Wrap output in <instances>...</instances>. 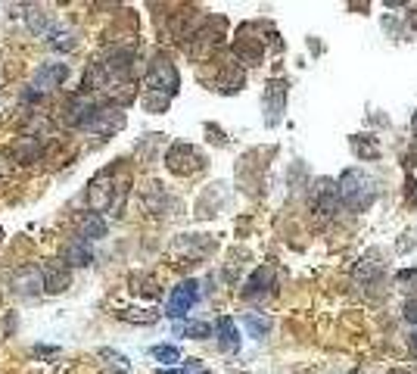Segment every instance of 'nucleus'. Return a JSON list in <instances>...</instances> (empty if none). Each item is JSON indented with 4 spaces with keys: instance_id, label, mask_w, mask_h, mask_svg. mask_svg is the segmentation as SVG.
<instances>
[{
    "instance_id": "obj_1",
    "label": "nucleus",
    "mask_w": 417,
    "mask_h": 374,
    "mask_svg": "<svg viewBox=\"0 0 417 374\" xmlns=\"http://www.w3.org/2000/svg\"><path fill=\"white\" fill-rule=\"evenodd\" d=\"M336 187H340V200L352 212L371 209V203L377 200V181L365 169H346L340 175V181H336Z\"/></svg>"
},
{
    "instance_id": "obj_2",
    "label": "nucleus",
    "mask_w": 417,
    "mask_h": 374,
    "mask_svg": "<svg viewBox=\"0 0 417 374\" xmlns=\"http://www.w3.org/2000/svg\"><path fill=\"white\" fill-rule=\"evenodd\" d=\"M144 84H146V91H150V94H159V97H174L178 88H181L178 69H174V66L168 63L165 57H156L150 63V69H146Z\"/></svg>"
},
{
    "instance_id": "obj_3",
    "label": "nucleus",
    "mask_w": 417,
    "mask_h": 374,
    "mask_svg": "<svg viewBox=\"0 0 417 374\" xmlns=\"http://www.w3.org/2000/svg\"><path fill=\"white\" fill-rule=\"evenodd\" d=\"M197 299H199V287H197V280H181V284L172 290V297H168L165 315H168V318H181V315H187V312H190L193 306H197Z\"/></svg>"
},
{
    "instance_id": "obj_4",
    "label": "nucleus",
    "mask_w": 417,
    "mask_h": 374,
    "mask_svg": "<svg viewBox=\"0 0 417 374\" xmlns=\"http://www.w3.org/2000/svg\"><path fill=\"white\" fill-rule=\"evenodd\" d=\"M165 163H168V169H172L174 175H193V172L203 165V156H199L190 144H172Z\"/></svg>"
},
{
    "instance_id": "obj_5",
    "label": "nucleus",
    "mask_w": 417,
    "mask_h": 374,
    "mask_svg": "<svg viewBox=\"0 0 417 374\" xmlns=\"http://www.w3.org/2000/svg\"><path fill=\"white\" fill-rule=\"evenodd\" d=\"M312 206H314V212H321L324 218L336 216V209H340V187L333 181H327V178H321L318 187L312 190Z\"/></svg>"
},
{
    "instance_id": "obj_6",
    "label": "nucleus",
    "mask_w": 417,
    "mask_h": 374,
    "mask_svg": "<svg viewBox=\"0 0 417 374\" xmlns=\"http://www.w3.org/2000/svg\"><path fill=\"white\" fill-rule=\"evenodd\" d=\"M66 75H69V66H66V63H44L41 69L35 72V82H31V88L53 91V88H59V84L66 82Z\"/></svg>"
},
{
    "instance_id": "obj_7",
    "label": "nucleus",
    "mask_w": 417,
    "mask_h": 374,
    "mask_svg": "<svg viewBox=\"0 0 417 374\" xmlns=\"http://www.w3.org/2000/svg\"><path fill=\"white\" fill-rule=\"evenodd\" d=\"M10 287L16 293H38L44 287V269H35V265H25V269L13 271Z\"/></svg>"
},
{
    "instance_id": "obj_8",
    "label": "nucleus",
    "mask_w": 417,
    "mask_h": 374,
    "mask_svg": "<svg viewBox=\"0 0 417 374\" xmlns=\"http://www.w3.org/2000/svg\"><path fill=\"white\" fill-rule=\"evenodd\" d=\"M271 287H274V271L268 269V265H261V269H255V271H252V278L246 280L243 297L250 299V303H255V299L268 297V293H271Z\"/></svg>"
},
{
    "instance_id": "obj_9",
    "label": "nucleus",
    "mask_w": 417,
    "mask_h": 374,
    "mask_svg": "<svg viewBox=\"0 0 417 374\" xmlns=\"http://www.w3.org/2000/svg\"><path fill=\"white\" fill-rule=\"evenodd\" d=\"M287 106V84L284 82H271L265 88V112H268V125L280 122V112Z\"/></svg>"
},
{
    "instance_id": "obj_10",
    "label": "nucleus",
    "mask_w": 417,
    "mask_h": 374,
    "mask_svg": "<svg viewBox=\"0 0 417 374\" xmlns=\"http://www.w3.org/2000/svg\"><path fill=\"white\" fill-rule=\"evenodd\" d=\"M63 262L69 265V269H87V265L93 262V253H91V246H87V240H84V237L69 240V246H66V256H63Z\"/></svg>"
},
{
    "instance_id": "obj_11",
    "label": "nucleus",
    "mask_w": 417,
    "mask_h": 374,
    "mask_svg": "<svg viewBox=\"0 0 417 374\" xmlns=\"http://www.w3.org/2000/svg\"><path fill=\"white\" fill-rule=\"evenodd\" d=\"M69 280H72V275H69V265H59V262H50L44 269V290H50V293H63L66 287H69Z\"/></svg>"
},
{
    "instance_id": "obj_12",
    "label": "nucleus",
    "mask_w": 417,
    "mask_h": 374,
    "mask_svg": "<svg viewBox=\"0 0 417 374\" xmlns=\"http://www.w3.org/2000/svg\"><path fill=\"white\" fill-rule=\"evenodd\" d=\"M215 334H218V346L225 352H237L240 350V331H237V324H234V318H218Z\"/></svg>"
},
{
    "instance_id": "obj_13",
    "label": "nucleus",
    "mask_w": 417,
    "mask_h": 374,
    "mask_svg": "<svg viewBox=\"0 0 417 374\" xmlns=\"http://www.w3.org/2000/svg\"><path fill=\"white\" fill-rule=\"evenodd\" d=\"M13 156H16L19 163H35V159L41 156V144H38L35 137H22L13 147Z\"/></svg>"
},
{
    "instance_id": "obj_14",
    "label": "nucleus",
    "mask_w": 417,
    "mask_h": 374,
    "mask_svg": "<svg viewBox=\"0 0 417 374\" xmlns=\"http://www.w3.org/2000/svg\"><path fill=\"white\" fill-rule=\"evenodd\" d=\"M103 234H106V222L97 216V212L84 216V222H82V234H78V237H84V240H100Z\"/></svg>"
},
{
    "instance_id": "obj_15",
    "label": "nucleus",
    "mask_w": 417,
    "mask_h": 374,
    "mask_svg": "<svg viewBox=\"0 0 417 374\" xmlns=\"http://www.w3.org/2000/svg\"><path fill=\"white\" fill-rule=\"evenodd\" d=\"M174 334L190 337V340H206V337H212V327L206 322H184V324H174Z\"/></svg>"
},
{
    "instance_id": "obj_16",
    "label": "nucleus",
    "mask_w": 417,
    "mask_h": 374,
    "mask_svg": "<svg viewBox=\"0 0 417 374\" xmlns=\"http://www.w3.org/2000/svg\"><path fill=\"white\" fill-rule=\"evenodd\" d=\"M153 359L156 362H162V365H178L181 362V350L178 346H168V343H159V346H153Z\"/></svg>"
},
{
    "instance_id": "obj_17",
    "label": "nucleus",
    "mask_w": 417,
    "mask_h": 374,
    "mask_svg": "<svg viewBox=\"0 0 417 374\" xmlns=\"http://www.w3.org/2000/svg\"><path fill=\"white\" fill-rule=\"evenodd\" d=\"M243 324L250 327V334H252L255 340H259V337H265V334L271 331V318H265V315H252V312L243 318Z\"/></svg>"
},
{
    "instance_id": "obj_18",
    "label": "nucleus",
    "mask_w": 417,
    "mask_h": 374,
    "mask_svg": "<svg viewBox=\"0 0 417 374\" xmlns=\"http://www.w3.org/2000/svg\"><path fill=\"white\" fill-rule=\"evenodd\" d=\"M100 359H106V362L112 365V371H116V374H128V371H131L128 359H125V356H119L116 350H100Z\"/></svg>"
},
{
    "instance_id": "obj_19",
    "label": "nucleus",
    "mask_w": 417,
    "mask_h": 374,
    "mask_svg": "<svg viewBox=\"0 0 417 374\" xmlns=\"http://www.w3.org/2000/svg\"><path fill=\"white\" fill-rule=\"evenodd\" d=\"M50 47L53 50H72V47H75V38H72V31H66V29L50 31Z\"/></svg>"
},
{
    "instance_id": "obj_20",
    "label": "nucleus",
    "mask_w": 417,
    "mask_h": 374,
    "mask_svg": "<svg viewBox=\"0 0 417 374\" xmlns=\"http://www.w3.org/2000/svg\"><path fill=\"white\" fill-rule=\"evenodd\" d=\"M395 284H399L402 290H417V269H402L399 275H395Z\"/></svg>"
},
{
    "instance_id": "obj_21",
    "label": "nucleus",
    "mask_w": 417,
    "mask_h": 374,
    "mask_svg": "<svg viewBox=\"0 0 417 374\" xmlns=\"http://www.w3.org/2000/svg\"><path fill=\"white\" fill-rule=\"evenodd\" d=\"M119 318H125V322H137V324H153L156 322V312H150V315H144V312H119Z\"/></svg>"
},
{
    "instance_id": "obj_22",
    "label": "nucleus",
    "mask_w": 417,
    "mask_h": 374,
    "mask_svg": "<svg viewBox=\"0 0 417 374\" xmlns=\"http://www.w3.org/2000/svg\"><path fill=\"white\" fill-rule=\"evenodd\" d=\"M352 144H355V153H358V156H371V159H374V156H380V147H377L374 140H365V144H361V140L355 137Z\"/></svg>"
},
{
    "instance_id": "obj_23",
    "label": "nucleus",
    "mask_w": 417,
    "mask_h": 374,
    "mask_svg": "<svg viewBox=\"0 0 417 374\" xmlns=\"http://www.w3.org/2000/svg\"><path fill=\"white\" fill-rule=\"evenodd\" d=\"M159 374H206V365H199V362H187L184 368H165V371H159Z\"/></svg>"
},
{
    "instance_id": "obj_24",
    "label": "nucleus",
    "mask_w": 417,
    "mask_h": 374,
    "mask_svg": "<svg viewBox=\"0 0 417 374\" xmlns=\"http://www.w3.org/2000/svg\"><path fill=\"white\" fill-rule=\"evenodd\" d=\"M405 318L411 324H417V299H408V303H405Z\"/></svg>"
},
{
    "instance_id": "obj_25",
    "label": "nucleus",
    "mask_w": 417,
    "mask_h": 374,
    "mask_svg": "<svg viewBox=\"0 0 417 374\" xmlns=\"http://www.w3.org/2000/svg\"><path fill=\"white\" fill-rule=\"evenodd\" d=\"M35 356H41V359H53V356H59V350H50V346H35Z\"/></svg>"
},
{
    "instance_id": "obj_26",
    "label": "nucleus",
    "mask_w": 417,
    "mask_h": 374,
    "mask_svg": "<svg viewBox=\"0 0 417 374\" xmlns=\"http://www.w3.org/2000/svg\"><path fill=\"white\" fill-rule=\"evenodd\" d=\"M411 346H414V352H417V331L411 334Z\"/></svg>"
},
{
    "instance_id": "obj_27",
    "label": "nucleus",
    "mask_w": 417,
    "mask_h": 374,
    "mask_svg": "<svg viewBox=\"0 0 417 374\" xmlns=\"http://www.w3.org/2000/svg\"><path fill=\"white\" fill-rule=\"evenodd\" d=\"M411 128H414V135H417V112H414V119H411Z\"/></svg>"
},
{
    "instance_id": "obj_28",
    "label": "nucleus",
    "mask_w": 417,
    "mask_h": 374,
    "mask_svg": "<svg viewBox=\"0 0 417 374\" xmlns=\"http://www.w3.org/2000/svg\"><path fill=\"white\" fill-rule=\"evenodd\" d=\"M411 25H414V29H417V13H411Z\"/></svg>"
}]
</instances>
